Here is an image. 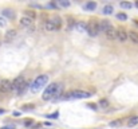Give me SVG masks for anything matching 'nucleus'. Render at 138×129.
<instances>
[{
	"instance_id": "27",
	"label": "nucleus",
	"mask_w": 138,
	"mask_h": 129,
	"mask_svg": "<svg viewBox=\"0 0 138 129\" xmlns=\"http://www.w3.org/2000/svg\"><path fill=\"white\" fill-rule=\"evenodd\" d=\"M29 7H34V8H43V5H42V4H36V3H31V4H29Z\"/></svg>"
},
{
	"instance_id": "7",
	"label": "nucleus",
	"mask_w": 138,
	"mask_h": 129,
	"mask_svg": "<svg viewBox=\"0 0 138 129\" xmlns=\"http://www.w3.org/2000/svg\"><path fill=\"white\" fill-rule=\"evenodd\" d=\"M24 84H26L24 77H22V75H20V77L15 78V79H14V82H12V90H16V91H17V90H19Z\"/></svg>"
},
{
	"instance_id": "25",
	"label": "nucleus",
	"mask_w": 138,
	"mask_h": 129,
	"mask_svg": "<svg viewBox=\"0 0 138 129\" xmlns=\"http://www.w3.org/2000/svg\"><path fill=\"white\" fill-rule=\"evenodd\" d=\"M121 125V120H117V121H111L110 122V126H119Z\"/></svg>"
},
{
	"instance_id": "31",
	"label": "nucleus",
	"mask_w": 138,
	"mask_h": 129,
	"mask_svg": "<svg viewBox=\"0 0 138 129\" xmlns=\"http://www.w3.org/2000/svg\"><path fill=\"white\" fill-rule=\"evenodd\" d=\"M23 109H24V110H28V109H34V105H32V104H29V105H24V106H23Z\"/></svg>"
},
{
	"instance_id": "2",
	"label": "nucleus",
	"mask_w": 138,
	"mask_h": 129,
	"mask_svg": "<svg viewBox=\"0 0 138 129\" xmlns=\"http://www.w3.org/2000/svg\"><path fill=\"white\" fill-rule=\"evenodd\" d=\"M47 82H48V75H44V74L43 75H39V77L31 84V91L32 93L40 91V89H43Z\"/></svg>"
},
{
	"instance_id": "32",
	"label": "nucleus",
	"mask_w": 138,
	"mask_h": 129,
	"mask_svg": "<svg viewBox=\"0 0 138 129\" xmlns=\"http://www.w3.org/2000/svg\"><path fill=\"white\" fill-rule=\"evenodd\" d=\"M32 124H34V121H32V120H27V121L24 122V125H26V126H31Z\"/></svg>"
},
{
	"instance_id": "9",
	"label": "nucleus",
	"mask_w": 138,
	"mask_h": 129,
	"mask_svg": "<svg viewBox=\"0 0 138 129\" xmlns=\"http://www.w3.org/2000/svg\"><path fill=\"white\" fill-rule=\"evenodd\" d=\"M115 39H118L119 42L125 43L126 40H127V34H126L123 30H118V31H117V36H115Z\"/></svg>"
},
{
	"instance_id": "10",
	"label": "nucleus",
	"mask_w": 138,
	"mask_h": 129,
	"mask_svg": "<svg viewBox=\"0 0 138 129\" xmlns=\"http://www.w3.org/2000/svg\"><path fill=\"white\" fill-rule=\"evenodd\" d=\"M105 35H106V38L107 39H115V36H117V31H115V28H114L113 26L109 28V30H107L106 32H105Z\"/></svg>"
},
{
	"instance_id": "21",
	"label": "nucleus",
	"mask_w": 138,
	"mask_h": 129,
	"mask_svg": "<svg viewBox=\"0 0 138 129\" xmlns=\"http://www.w3.org/2000/svg\"><path fill=\"white\" fill-rule=\"evenodd\" d=\"M99 106H101L102 109L109 108V101H107V99H101V101H99Z\"/></svg>"
},
{
	"instance_id": "16",
	"label": "nucleus",
	"mask_w": 138,
	"mask_h": 129,
	"mask_svg": "<svg viewBox=\"0 0 138 129\" xmlns=\"http://www.w3.org/2000/svg\"><path fill=\"white\" fill-rule=\"evenodd\" d=\"M15 36H16V31L9 30V31H7V34H5V40H7V42H11Z\"/></svg>"
},
{
	"instance_id": "5",
	"label": "nucleus",
	"mask_w": 138,
	"mask_h": 129,
	"mask_svg": "<svg viewBox=\"0 0 138 129\" xmlns=\"http://www.w3.org/2000/svg\"><path fill=\"white\" fill-rule=\"evenodd\" d=\"M86 32L90 35V36H97L98 32H99V30H98V23H97V22H94V20L88 22V23H87Z\"/></svg>"
},
{
	"instance_id": "23",
	"label": "nucleus",
	"mask_w": 138,
	"mask_h": 129,
	"mask_svg": "<svg viewBox=\"0 0 138 129\" xmlns=\"http://www.w3.org/2000/svg\"><path fill=\"white\" fill-rule=\"evenodd\" d=\"M117 17H118L119 20H126V19H127V15L123 14V12H121V14H117Z\"/></svg>"
},
{
	"instance_id": "1",
	"label": "nucleus",
	"mask_w": 138,
	"mask_h": 129,
	"mask_svg": "<svg viewBox=\"0 0 138 129\" xmlns=\"http://www.w3.org/2000/svg\"><path fill=\"white\" fill-rule=\"evenodd\" d=\"M62 90H63V85L59 84V82H54V84L48 85L46 87V90L43 91V99L44 101H48V99L54 98V97H59L62 94Z\"/></svg>"
},
{
	"instance_id": "28",
	"label": "nucleus",
	"mask_w": 138,
	"mask_h": 129,
	"mask_svg": "<svg viewBox=\"0 0 138 129\" xmlns=\"http://www.w3.org/2000/svg\"><path fill=\"white\" fill-rule=\"evenodd\" d=\"M16 126L15 125H12V124H9V125H4V126H2L0 129H15Z\"/></svg>"
},
{
	"instance_id": "17",
	"label": "nucleus",
	"mask_w": 138,
	"mask_h": 129,
	"mask_svg": "<svg viewBox=\"0 0 138 129\" xmlns=\"http://www.w3.org/2000/svg\"><path fill=\"white\" fill-rule=\"evenodd\" d=\"M135 125H138V117L133 116L127 120V126H135Z\"/></svg>"
},
{
	"instance_id": "14",
	"label": "nucleus",
	"mask_w": 138,
	"mask_h": 129,
	"mask_svg": "<svg viewBox=\"0 0 138 129\" xmlns=\"http://www.w3.org/2000/svg\"><path fill=\"white\" fill-rule=\"evenodd\" d=\"M83 7H85V10H87V11H95L97 10V3L95 2H87Z\"/></svg>"
},
{
	"instance_id": "3",
	"label": "nucleus",
	"mask_w": 138,
	"mask_h": 129,
	"mask_svg": "<svg viewBox=\"0 0 138 129\" xmlns=\"http://www.w3.org/2000/svg\"><path fill=\"white\" fill-rule=\"evenodd\" d=\"M61 27H62V19L59 16L51 17V19L47 20L46 24H44V28L47 31H58Z\"/></svg>"
},
{
	"instance_id": "20",
	"label": "nucleus",
	"mask_w": 138,
	"mask_h": 129,
	"mask_svg": "<svg viewBox=\"0 0 138 129\" xmlns=\"http://www.w3.org/2000/svg\"><path fill=\"white\" fill-rule=\"evenodd\" d=\"M131 7H133V4H131L130 2H121V8H123V10H130Z\"/></svg>"
},
{
	"instance_id": "29",
	"label": "nucleus",
	"mask_w": 138,
	"mask_h": 129,
	"mask_svg": "<svg viewBox=\"0 0 138 129\" xmlns=\"http://www.w3.org/2000/svg\"><path fill=\"white\" fill-rule=\"evenodd\" d=\"M48 118H58L59 117V113L58 112H55V113H52V114H50V116H47Z\"/></svg>"
},
{
	"instance_id": "24",
	"label": "nucleus",
	"mask_w": 138,
	"mask_h": 129,
	"mask_svg": "<svg viewBox=\"0 0 138 129\" xmlns=\"http://www.w3.org/2000/svg\"><path fill=\"white\" fill-rule=\"evenodd\" d=\"M46 7H47V8H52V10H56V8H58V5H56V3H48V4L46 5Z\"/></svg>"
},
{
	"instance_id": "30",
	"label": "nucleus",
	"mask_w": 138,
	"mask_h": 129,
	"mask_svg": "<svg viewBox=\"0 0 138 129\" xmlns=\"http://www.w3.org/2000/svg\"><path fill=\"white\" fill-rule=\"evenodd\" d=\"M87 106H88L90 109H93V110H97V109H98V106H97L95 104H87Z\"/></svg>"
},
{
	"instance_id": "18",
	"label": "nucleus",
	"mask_w": 138,
	"mask_h": 129,
	"mask_svg": "<svg viewBox=\"0 0 138 129\" xmlns=\"http://www.w3.org/2000/svg\"><path fill=\"white\" fill-rule=\"evenodd\" d=\"M113 11H114L113 5H105V7L102 8V12H103L105 15H111V14H113Z\"/></svg>"
},
{
	"instance_id": "4",
	"label": "nucleus",
	"mask_w": 138,
	"mask_h": 129,
	"mask_svg": "<svg viewBox=\"0 0 138 129\" xmlns=\"http://www.w3.org/2000/svg\"><path fill=\"white\" fill-rule=\"evenodd\" d=\"M91 97V93L85 91V90H73V91H68L67 94L63 97V99H82V98H88Z\"/></svg>"
},
{
	"instance_id": "12",
	"label": "nucleus",
	"mask_w": 138,
	"mask_h": 129,
	"mask_svg": "<svg viewBox=\"0 0 138 129\" xmlns=\"http://www.w3.org/2000/svg\"><path fill=\"white\" fill-rule=\"evenodd\" d=\"M74 28L76 31H79V32H85L86 28H87V24H86V23H83V22H78V23L74 24Z\"/></svg>"
},
{
	"instance_id": "11",
	"label": "nucleus",
	"mask_w": 138,
	"mask_h": 129,
	"mask_svg": "<svg viewBox=\"0 0 138 129\" xmlns=\"http://www.w3.org/2000/svg\"><path fill=\"white\" fill-rule=\"evenodd\" d=\"M20 26L22 27H26V28H29L32 26V19H29V17H22L20 19Z\"/></svg>"
},
{
	"instance_id": "13",
	"label": "nucleus",
	"mask_w": 138,
	"mask_h": 129,
	"mask_svg": "<svg viewBox=\"0 0 138 129\" xmlns=\"http://www.w3.org/2000/svg\"><path fill=\"white\" fill-rule=\"evenodd\" d=\"M3 16H5V17H8V19H15V12L12 10H9V8H5V10H3Z\"/></svg>"
},
{
	"instance_id": "33",
	"label": "nucleus",
	"mask_w": 138,
	"mask_h": 129,
	"mask_svg": "<svg viewBox=\"0 0 138 129\" xmlns=\"http://www.w3.org/2000/svg\"><path fill=\"white\" fill-rule=\"evenodd\" d=\"M3 113H5V110H3V109H0V114H3Z\"/></svg>"
},
{
	"instance_id": "26",
	"label": "nucleus",
	"mask_w": 138,
	"mask_h": 129,
	"mask_svg": "<svg viewBox=\"0 0 138 129\" xmlns=\"http://www.w3.org/2000/svg\"><path fill=\"white\" fill-rule=\"evenodd\" d=\"M5 24H7V20H5L4 17H2V16H0V27H4Z\"/></svg>"
},
{
	"instance_id": "19",
	"label": "nucleus",
	"mask_w": 138,
	"mask_h": 129,
	"mask_svg": "<svg viewBox=\"0 0 138 129\" xmlns=\"http://www.w3.org/2000/svg\"><path fill=\"white\" fill-rule=\"evenodd\" d=\"M70 2H68V0H58V2H56V5H58V7H70Z\"/></svg>"
},
{
	"instance_id": "6",
	"label": "nucleus",
	"mask_w": 138,
	"mask_h": 129,
	"mask_svg": "<svg viewBox=\"0 0 138 129\" xmlns=\"http://www.w3.org/2000/svg\"><path fill=\"white\" fill-rule=\"evenodd\" d=\"M12 90V82L8 79H3L0 82V93H8Z\"/></svg>"
},
{
	"instance_id": "8",
	"label": "nucleus",
	"mask_w": 138,
	"mask_h": 129,
	"mask_svg": "<svg viewBox=\"0 0 138 129\" xmlns=\"http://www.w3.org/2000/svg\"><path fill=\"white\" fill-rule=\"evenodd\" d=\"M110 27H111V24H110L109 20H102V22L98 23V30H99V32H103L105 34Z\"/></svg>"
},
{
	"instance_id": "15",
	"label": "nucleus",
	"mask_w": 138,
	"mask_h": 129,
	"mask_svg": "<svg viewBox=\"0 0 138 129\" xmlns=\"http://www.w3.org/2000/svg\"><path fill=\"white\" fill-rule=\"evenodd\" d=\"M127 38L131 40L133 43H138V32H135V31H130L129 32V35H127Z\"/></svg>"
},
{
	"instance_id": "22",
	"label": "nucleus",
	"mask_w": 138,
	"mask_h": 129,
	"mask_svg": "<svg viewBox=\"0 0 138 129\" xmlns=\"http://www.w3.org/2000/svg\"><path fill=\"white\" fill-rule=\"evenodd\" d=\"M24 14H26V17H29V19H35V16H36V14L34 12V11H24Z\"/></svg>"
},
{
	"instance_id": "34",
	"label": "nucleus",
	"mask_w": 138,
	"mask_h": 129,
	"mask_svg": "<svg viewBox=\"0 0 138 129\" xmlns=\"http://www.w3.org/2000/svg\"><path fill=\"white\" fill-rule=\"evenodd\" d=\"M135 7L138 8V2H135Z\"/></svg>"
}]
</instances>
